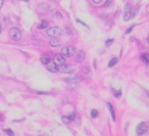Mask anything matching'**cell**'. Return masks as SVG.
I'll return each mask as SVG.
<instances>
[{
    "instance_id": "cell-1",
    "label": "cell",
    "mask_w": 149,
    "mask_h": 136,
    "mask_svg": "<svg viewBox=\"0 0 149 136\" xmlns=\"http://www.w3.org/2000/svg\"><path fill=\"white\" fill-rule=\"evenodd\" d=\"M9 36L13 41H19L22 39V33L18 28H12L9 31Z\"/></svg>"
},
{
    "instance_id": "cell-2",
    "label": "cell",
    "mask_w": 149,
    "mask_h": 136,
    "mask_svg": "<svg viewBox=\"0 0 149 136\" xmlns=\"http://www.w3.org/2000/svg\"><path fill=\"white\" fill-rule=\"evenodd\" d=\"M76 51V48H74L73 45H68V46H65L63 48L61 49V54L63 56H66V57H71Z\"/></svg>"
},
{
    "instance_id": "cell-3",
    "label": "cell",
    "mask_w": 149,
    "mask_h": 136,
    "mask_svg": "<svg viewBox=\"0 0 149 136\" xmlns=\"http://www.w3.org/2000/svg\"><path fill=\"white\" fill-rule=\"evenodd\" d=\"M46 32H47V35H49L50 37H58V36H60L61 33H62L60 28H58V27H52V28L47 30Z\"/></svg>"
},
{
    "instance_id": "cell-4",
    "label": "cell",
    "mask_w": 149,
    "mask_h": 136,
    "mask_svg": "<svg viewBox=\"0 0 149 136\" xmlns=\"http://www.w3.org/2000/svg\"><path fill=\"white\" fill-rule=\"evenodd\" d=\"M58 71L61 72V73H65V74H72L76 71L74 67L71 66V65H62L60 67H58Z\"/></svg>"
},
{
    "instance_id": "cell-5",
    "label": "cell",
    "mask_w": 149,
    "mask_h": 136,
    "mask_svg": "<svg viewBox=\"0 0 149 136\" xmlns=\"http://www.w3.org/2000/svg\"><path fill=\"white\" fill-rule=\"evenodd\" d=\"M147 128H148V127H147V124H146V123L141 122L139 125L137 126L136 132H137V134H139V135H143V134H145V133H146Z\"/></svg>"
},
{
    "instance_id": "cell-6",
    "label": "cell",
    "mask_w": 149,
    "mask_h": 136,
    "mask_svg": "<svg viewBox=\"0 0 149 136\" xmlns=\"http://www.w3.org/2000/svg\"><path fill=\"white\" fill-rule=\"evenodd\" d=\"M132 18V8H131L130 3H127L125 6V11H124V19L129 20Z\"/></svg>"
},
{
    "instance_id": "cell-7",
    "label": "cell",
    "mask_w": 149,
    "mask_h": 136,
    "mask_svg": "<svg viewBox=\"0 0 149 136\" xmlns=\"http://www.w3.org/2000/svg\"><path fill=\"white\" fill-rule=\"evenodd\" d=\"M53 62L55 64L56 66H58V67H60V66L65 65V56H63L62 54H57V55H55V57L53 58Z\"/></svg>"
},
{
    "instance_id": "cell-8",
    "label": "cell",
    "mask_w": 149,
    "mask_h": 136,
    "mask_svg": "<svg viewBox=\"0 0 149 136\" xmlns=\"http://www.w3.org/2000/svg\"><path fill=\"white\" fill-rule=\"evenodd\" d=\"M74 117H76V115H74V113H73V114H72L71 116H68V117L63 116L62 118H61V119H62V122H63L65 124H66V125H67V124H70V123H71L72 121H74Z\"/></svg>"
},
{
    "instance_id": "cell-9",
    "label": "cell",
    "mask_w": 149,
    "mask_h": 136,
    "mask_svg": "<svg viewBox=\"0 0 149 136\" xmlns=\"http://www.w3.org/2000/svg\"><path fill=\"white\" fill-rule=\"evenodd\" d=\"M46 66H47L48 71H50V72H52V73H55V72L58 71V66H56L54 62H51V61H50Z\"/></svg>"
},
{
    "instance_id": "cell-10",
    "label": "cell",
    "mask_w": 149,
    "mask_h": 136,
    "mask_svg": "<svg viewBox=\"0 0 149 136\" xmlns=\"http://www.w3.org/2000/svg\"><path fill=\"white\" fill-rule=\"evenodd\" d=\"M85 59V51L83 50H81V51H79L77 54H76V60L77 61H83Z\"/></svg>"
},
{
    "instance_id": "cell-11",
    "label": "cell",
    "mask_w": 149,
    "mask_h": 136,
    "mask_svg": "<svg viewBox=\"0 0 149 136\" xmlns=\"http://www.w3.org/2000/svg\"><path fill=\"white\" fill-rule=\"evenodd\" d=\"M49 44H50V46H52V47H58V46L60 45V41L57 38H52L50 40Z\"/></svg>"
},
{
    "instance_id": "cell-12",
    "label": "cell",
    "mask_w": 149,
    "mask_h": 136,
    "mask_svg": "<svg viewBox=\"0 0 149 136\" xmlns=\"http://www.w3.org/2000/svg\"><path fill=\"white\" fill-rule=\"evenodd\" d=\"M50 61H51V58H50V56H49L48 54L42 55V57H41V62H42L43 65H48Z\"/></svg>"
},
{
    "instance_id": "cell-13",
    "label": "cell",
    "mask_w": 149,
    "mask_h": 136,
    "mask_svg": "<svg viewBox=\"0 0 149 136\" xmlns=\"http://www.w3.org/2000/svg\"><path fill=\"white\" fill-rule=\"evenodd\" d=\"M65 82H67V83H77L78 81H80V77L76 76V77H68V78H65Z\"/></svg>"
},
{
    "instance_id": "cell-14",
    "label": "cell",
    "mask_w": 149,
    "mask_h": 136,
    "mask_svg": "<svg viewBox=\"0 0 149 136\" xmlns=\"http://www.w3.org/2000/svg\"><path fill=\"white\" fill-rule=\"evenodd\" d=\"M141 60L145 64V65H149V54L148 53H143V54H141Z\"/></svg>"
},
{
    "instance_id": "cell-15",
    "label": "cell",
    "mask_w": 149,
    "mask_h": 136,
    "mask_svg": "<svg viewBox=\"0 0 149 136\" xmlns=\"http://www.w3.org/2000/svg\"><path fill=\"white\" fill-rule=\"evenodd\" d=\"M107 107H108V109H109V112H110V114H111L112 120H113V121H115V114H114L113 107H112V106H111V103H110V102H107Z\"/></svg>"
},
{
    "instance_id": "cell-16",
    "label": "cell",
    "mask_w": 149,
    "mask_h": 136,
    "mask_svg": "<svg viewBox=\"0 0 149 136\" xmlns=\"http://www.w3.org/2000/svg\"><path fill=\"white\" fill-rule=\"evenodd\" d=\"M47 27H48V23L46 20H42L41 24L38 26V29H46Z\"/></svg>"
},
{
    "instance_id": "cell-17",
    "label": "cell",
    "mask_w": 149,
    "mask_h": 136,
    "mask_svg": "<svg viewBox=\"0 0 149 136\" xmlns=\"http://www.w3.org/2000/svg\"><path fill=\"white\" fill-rule=\"evenodd\" d=\"M118 61H119V59H118V58L113 57L111 60L109 61V64H108V67H109V68H111V67H113V66H115V65L118 64Z\"/></svg>"
},
{
    "instance_id": "cell-18",
    "label": "cell",
    "mask_w": 149,
    "mask_h": 136,
    "mask_svg": "<svg viewBox=\"0 0 149 136\" xmlns=\"http://www.w3.org/2000/svg\"><path fill=\"white\" fill-rule=\"evenodd\" d=\"M65 32H66V34H68V35H72V34H73L72 28H71L70 26H65Z\"/></svg>"
},
{
    "instance_id": "cell-19",
    "label": "cell",
    "mask_w": 149,
    "mask_h": 136,
    "mask_svg": "<svg viewBox=\"0 0 149 136\" xmlns=\"http://www.w3.org/2000/svg\"><path fill=\"white\" fill-rule=\"evenodd\" d=\"M76 22H77V23H78V24H80V25H82V26H84L85 28H87V29H89V26H88V25H86V24H85V23H83V22H82V20H81V19H76Z\"/></svg>"
},
{
    "instance_id": "cell-20",
    "label": "cell",
    "mask_w": 149,
    "mask_h": 136,
    "mask_svg": "<svg viewBox=\"0 0 149 136\" xmlns=\"http://www.w3.org/2000/svg\"><path fill=\"white\" fill-rule=\"evenodd\" d=\"M112 43H113V39H108V40L105 41V46H106V47H109Z\"/></svg>"
},
{
    "instance_id": "cell-21",
    "label": "cell",
    "mask_w": 149,
    "mask_h": 136,
    "mask_svg": "<svg viewBox=\"0 0 149 136\" xmlns=\"http://www.w3.org/2000/svg\"><path fill=\"white\" fill-rule=\"evenodd\" d=\"M97 116H98V112H97L96 109H92V111H91V118L95 119Z\"/></svg>"
},
{
    "instance_id": "cell-22",
    "label": "cell",
    "mask_w": 149,
    "mask_h": 136,
    "mask_svg": "<svg viewBox=\"0 0 149 136\" xmlns=\"http://www.w3.org/2000/svg\"><path fill=\"white\" fill-rule=\"evenodd\" d=\"M113 94H114V96L120 97L121 95V90H119V91H115V90H113Z\"/></svg>"
},
{
    "instance_id": "cell-23",
    "label": "cell",
    "mask_w": 149,
    "mask_h": 136,
    "mask_svg": "<svg viewBox=\"0 0 149 136\" xmlns=\"http://www.w3.org/2000/svg\"><path fill=\"white\" fill-rule=\"evenodd\" d=\"M5 133H6V134H8V135H10V136L14 135V133H13V132H12L10 129H6V130H5Z\"/></svg>"
},
{
    "instance_id": "cell-24",
    "label": "cell",
    "mask_w": 149,
    "mask_h": 136,
    "mask_svg": "<svg viewBox=\"0 0 149 136\" xmlns=\"http://www.w3.org/2000/svg\"><path fill=\"white\" fill-rule=\"evenodd\" d=\"M55 18L56 19H62V15H61V13H60V12H56Z\"/></svg>"
},
{
    "instance_id": "cell-25",
    "label": "cell",
    "mask_w": 149,
    "mask_h": 136,
    "mask_svg": "<svg viewBox=\"0 0 149 136\" xmlns=\"http://www.w3.org/2000/svg\"><path fill=\"white\" fill-rule=\"evenodd\" d=\"M82 70H83V72H84V73H88V72L90 71L89 67H83V69H82Z\"/></svg>"
},
{
    "instance_id": "cell-26",
    "label": "cell",
    "mask_w": 149,
    "mask_h": 136,
    "mask_svg": "<svg viewBox=\"0 0 149 136\" xmlns=\"http://www.w3.org/2000/svg\"><path fill=\"white\" fill-rule=\"evenodd\" d=\"M110 2H111V0H108V1H106V2H105V4H104V7H107V6H109V5H110Z\"/></svg>"
},
{
    "instance_id": "cell-27",
    "label": "cell",
    "mask_w": 149,
    "mask_h": 136,
    "mask_svg": "<svg viewBox=\"0 0 149 136\" xmlns=\"http://www.w3.org/2000/svg\"><path fill=\"white\" fill-rule=\"evenodd\" d=\"M132 30H133V26H132V27H130L129 29H128V30H127V31H126V34H129V33H130L131 31H132Z\"/></svg>"
},
{
    "instance_id": "cell-28",
    "label": "cell",
    "mask_w": 149,
    "mask_h": 136,
    "mask_svg": "<svg viewBox=\"0 0 149 136\" xmlns=\"http://www.w3.org/2000/svg\"><path fill=\"white\" fill-rule=\"evenodd\" d=\"M92 1H93L95 4H98V3H100V2L102 1V0H92Z\"/></svg>"
},
{
    "instance_id": "cell-29",
    "label": "cell",
    "mask_w": 149,
    "mask_h": 136,
    "mask_svg": "<svg viewBox=\"0 0 149 136\" xmlns=\"http://www.w3.org/2000/svg\"><path fill=\"white\" fill-rule=\"evenodd\" d=\"M2 5H3V0H0V9H1Z\"/></svg>"
},
{
    "instance_id": "cell-30",
    "label": "cell",
    "mask_w": 149,
    "mask_h": 136,
    "mask_svg": "<svg viewBox=\"0 0 149 136\" xmlns=\"http://www.w3.org/2000/svg\"><path fill=\"white\" fill-rule=\"evenodd\" d=\"M146 42H147V45H148V47H149V35H148V37H147V39H146Z\"/></svg>"
},
{
    "instance_id": "cell-31",
    "label": "cell",
    "mask_w": 149,
    "mask_h": 136,
    "mask_svg": "<svg viewBox=\"0 0 149 136\" xmlns=\"http://www.w3.org/2000/svg\"><path fill=\"white\" fill-rule=\"evenodd\" d=\"M1 32H2V29H1V26H0V33H1Z\"/></svg>"
},
{
    "instance_id": "cell-32",
    "label": "cell",
    "mask_w": 149,
    "mask_h": 136,
    "mask_svg": "<svg viewBox=\"0 0 149 136\" xmlns=\"http://www.w3.org/2000/svg\"><path fill=\"white\" fill-rule=\"evenodd\" d=\"M20 1H28V0H20Z\"/></svg>"
},
{
    "instance_id": "cell-33",
    "label": "cell",
    "mask_w": 149,
    "mask_h": 136,
    "mask_svg": "<svg viewBox=\"0 0 149 136\" xmlns=\"http://www.w3.org/2000/svg\"><path fill=\"white\" fill-rule=\"evenodd\" d=\"M0 121H2V120H1V117H0Z\"/></svg>"
},
{
    "instance_id": "cell-34",
    "label": "cell",
    "mask_w": 149,
    "mask_h": 136,
    "mask_svg": "<svg viewBox=\"0 0 149 136\" xmlns=\"http://www.w3.org/2000/svg\"><path fill=\"white\" fill-rule=\"evenodd\" d=\"M147 94H148V96H149V92H147Z\"/></svg>"
}]
</instances>
